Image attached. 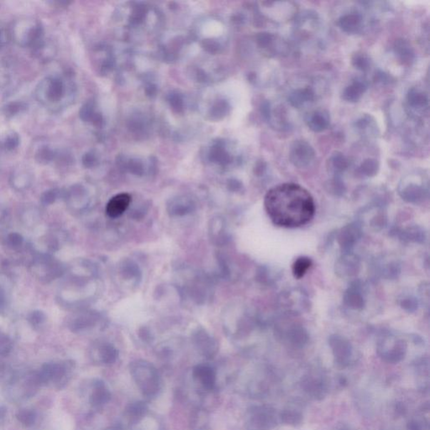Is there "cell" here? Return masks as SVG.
Here are the masks:
<instances>
[{
	"label": "cell",
	"mask_w": 430,
	"mask_h": 430,
	"mask_svg": "<svg viewBox=\"0 0 430 430\" xmlns=\"http://www.w3.org/2000/svg\"><path fill=\"white\" fill-rule=\"evenodd\" d=\"M264 206L273 224L283 228H298L312 220L315 203L308 190L296 183H283L267 192Z\"/></svg>",
	"instance_id": "1"
},
{
	"label": "cell",
	"mask_w": 430,
	"mask_h": 430,
	"mask_svg": "<svg viewBox=\"0 0 430 430\" xmlns=\"http://www.w3.org/2000/svg\"><path fill=\"white\" fill-rule=\"evenodd\" d=\"M35 96L43 107L58 113L68 103L67 79L58 73L46 76L36 86Z\"/></svg>",
	"instance_id": "2"
},
{
	"label": "cell",
	"mask_w": 430,
	"mask_h": 430,
	"mask_svg": "<svg viewBox=\"0 0 430 430\" xmlns=\"http://www.w3.org/2000/svg\"><path fill=\"white\" fill-rule=\"evenodd\" d=\"M130 371L143 396L152 399L158 394L161 387V377L152 363L144 360L133 361L130 363Z\"/></svg>",
	"instance_id": "3"
},
{
	"label": "cell",
	"mask_w": 430,
	"mask_h": 430,
	"mask_svg": "<svg viewBox=\"0 0 430 430\" xmlns=\"http://www.w3.org/2000/svg\"><path fill=\"white\" fill-rule=\"evenodd\" d=\"M10 35L19 46L32 49L45 38L41 22L33 18H22L16 20L11 27Z\"/></svg>",
	"instance_id": "4"
},
{
	"label": "cell",
	"mask_w": 430,
	"mask_h": 430,
	"mask_svg": "<svg viewBox=\"0 0 430 430\" xmlns=\"http://www.w3.org/2000/svg\"><path fill=\"white\" fill-rule=\"evenodd\" d=\"M277 425L276 413L269 407H254L249 411L246 430H271Z\"/></svg>",
	"instance_id": "5"
},
{
	"label": "cell",
	"mask_w": 430,
	"mask_h": 430,
	"mask_svg": "<svg viewBox=\"0 0 430 430\" xmlns=\"http://www.w3.org/2000/svg\"><path fill=\"white\" fill-rule=\"evenodd\" d=\"M406 342L395 336H385L378 344V354L384 361L389 363H398L405 358L407 353Z\"/></svg>",
	"instance_id": "6"
},
{
	"label": "cell",
	"mask_w": 430,
	"mask_h": 430,
	"mask_svg": "<svg viewBox=\"0 0 430 430\" xmlns=\"http://www.w3.org/2000/svg\"><path fill=\"white\" fill-rule=\"evenodd\" d=\"M315 152L312 147L304 140H297L293 143L290 151V160L294 166L303 168L309 166L313 161Z\"/></svg>",
	"instance_id": "7"
},
{
	"label": "cell",
	"mask_w": 430,
	"mask_h": 430,
	"mask_svg": "<svg viewBox=\"0 0 430 430\" xmlns=\"http://www.w3.org/2000/svg\"><path fill=\"white\" fill-rule=\"evenodd\" d=\"M192 341L194 343L197 351L205 358H214L219 351V344L216 339L209 335L204 329H198L195 332L192 336Z\"/></svg>",
	"instance_id": "8"
},
{
	"label": "cell",
	"mask_w": 430,
	"mask_h": 430,
	"mask_svg": "<svg viewBox=\"0 0 430 430\" xmlns=\"http://www.w3.org/2000/svg\"><path fill=\"white\" fill-rule=\"evenodd\" d=\"M192 378L200 385L205 392H213L216 386V371L209 365L200 364L195 365L192 371Z\"/></svg>",
	"instance_id": "9"
},
{
	"label": "cell",
	"mask_w": 430,
	"mask_h": 430,
	"mask_svg": "<svg viewBox=\"0 0 430 430\" xmlns=\"http://www.w3.org/2000/svg\"><path fill=\"white\" fill-rule=\"evenodd\" d=\"M329 342L337 364L342 367L348 365L352 355V346L348 339L340 335H333Z\"/></svg>",
	"instance_id": "10"
},
{
	"label": "cell",
	"mask_w": 430,
	"mask_h": 430,
	"mask_svg": "<svg viewBox=\"0 0 430 430\" xmlns=\"http://www.w3.org/2000/svg\"><path fill=\"white\" fill-rule=\"evenodd\" d=\"M427 193V188L423 184V181L416 182L412 178L410 182H404V185L400 188V194L404 199L408 202L418 203L423 199Z\"/></svg>",
	"instance_id": "11"
},
{
	"label": "cell",
	"mask_w": 430,
	"mask_h": 430,
	"mask_svg": "<svg viewBox=\"0 0 430 430\" xmlns=\"http://www.w3.org/2000/svg\"><path fill=\"white\" fill-rule=\"evenodd\" d=\"M131 197L129 193H119L113 196L106 206V214L110 218H118L121 216L130 206Z\"/></svg>",
	"instance_id": "12"
},
{
	"label": "cell",
	"mask_w": 430,
	"mask_h": 430,
	"mask_svg": "<svg viewBox=\"0 0 430 430\" xmlns=\"http://www.w3.org/2000/svg\"><path fill=\"white\" fill-rule=\"evenodd\" d=\"M148 413V406L145 402L136 401L128 404L125 409V418L129 426L139 423Z\"/></svg>",
	"instance_id": "13"
},
{
	"label": "cell",
	"mask_w": 430,
	"mask_h": 430,
	"mask_svg": "<svg viewBox=\"0 0 430 430\" xmlns=\"http://www.w3.org/2000/svg\"><path fill=\"white\" fill-rule=\"evenodd\" d=\"M306 122L310 130L314 132H322L327 130L330 125V117L327 111L317 109L308 113Z\"/></svg>",
	"instance_id": "14"
},
{
	"label": "cell",
	"mask_w": 430,
	"mask_h": 430,
	"mask_svg": "<svg viewBox=\"0 0 430 430\" xmlns=\"http://www.w3.org/2000/svg\"><path fill=\"white\" fill-rule=\"evenodd\" d=\"M362 18L355 13L347 14L342 16L339 20V25L345 32L350 34L358 33L362 28Z\"/></svg>",
	"instance_id": "15"
},
{
	"label": "cell",
	"mask_w": 430,
	"mask_h": 430,
	"mask_svg": "<svg viewBox=\"0 0 430 430\" xmlns=\"http://www.w3.org/2000/svg\"><path fill=\"white\" fill-rule=\"evenodd\" d=\"M194 205L192 201L185 198L174 200L167 206V212L173 217H181L194 211Z\"/></svg>",
	"instance_id": "16"
},
{
	"label": "cell",
	"mask_w": 430,
	"mask_h": 430,
	"mask_svg": "<svg viewBox=\"0 0 430 430\" xmlns=\"http://www.w3.org/2000/svg\"><path fill=\"white\" fill-rule=\"evenodd\" d=\"M366 89H367L366 82L361 78H358L353 81L350 86L345 89L343 98L346 101L357 102L362 97Z\"/></svg>",
	"instance_id": "17"
},
{
	"label": "cell",
	"mask_w": 430,
	"mask_h": 430,
	"mask_svg": "<svg viewBox=\"0 0 430 430\" xmlns=\"http://www.w3.org/2000/svg\"><path fill=\"white\" fill-rule=\"evenodd\" d=\"M33 54L41 62L51 60L55 54V47L52 42L44 38L37 46L32 49Z\"/></svg>",
	"instance_id": "18"
},
{
	"label": "cell",
	"mask_w": 430,
	"mask_h": 430,
	"mask_svg": "<svg viewBox=\"0 0 430 430\" xmlns=\"http://www.w3.org/2000/svg\"><path fill=\"white\" fill-rule=\"evenodd\" d=\"M111 399V393L105 384L102 382H97L91 396V403L94 406L101 407Z\"/></svg>",
	"instance_id": "19"
},
{
	"label": "cell",
	"mask_w": 430,
	"mask_h": 430,
	"mask_svg": "<svg viewBox=\"0 0 430 430\" xmlns=\"http://www.w3.org/2000/svg\"><path fill=\"white\" fill-rule=\"evenodd\" d=\"M358 261L351 255H345L337 264V271L343 276H352L358 270Z\"/></svg>",
	"instance_id": "20"
},
{
	"label": "cell",
	"mask_w": 430,
	"mask_h": 430,
	"mask_svg": "<svg viewBox=\"0 0 430 430\" xmlns=\"http://www.w3.org/2000/svg\"><path fill=\"white\" fill-rule=\"evenodd\" d=\"M359 236H360V231L358 228L351 224L342 231L339 236V243L342 247L346 250H349L353 246Z\"/></svg>",
	"instance_id": "21"
},
{
	"label": "cell",
	"mask_w": 430,
	"mask_h": 430,
	"mask_svg": "<svg viewBox=\"0 0 430 430\" xmlns=\"http://www.w3.org/2000/svg\"><path fill=\"white\" fill-rule=\"evenodd\" d=\"M99 356L100 361L105 365H111L118 359V350L109 343H104L99 347Z\"/></svg>",
	"instance_id": "22"
},
{
	"label": "cell",
	"mask_w": 430,
	"mask_h": 430,
	"mask_svg": "<svg viewBox=\"0 0 430 430\" xmlns=\"http://www.w3.org/2000/svg\"><path fill=\"white\" fill-rule=\"evenodd\" d=\"M314 94L310 89H298L289 96V101L294 107H301L304 103L312 101Z\"/></svg>",
	"instance_id": "23"
},
{
	"label": "cell",
	"mask_w": 430,
	"mask_h": 430,
	"mask_svg": "<svg viewBox=\"0 0 430 430\" xmlns=\"http://www.w3.org/2000/svg\"><path fill=\"white\" fill-rule=\"evenodd\" d=\"M312 260L306 256H301L296 260L292 267V271L294 277L300 279L307 273L310 267H312Z\"/></svg>",
	"instance_id": "24"
},
{
	"label": "cell",
	"mask_w": 430,
	"mask_h": 430,
	"mask_svg": "<svg viewBox=\"0 0 430 430\" xmlns=\"http://www.w3.org/2000/svg\"><path fill=\"white\" fill-rule=\"evenodd\" d=\"M409 105L414 108H423L428 106V99L427 94L418 89H413L408 95Z\"/></svg>",
	"instance_id": "25"
},
{
	"label": "cell",
	"mask_w": 430,
	"mask_h": 430,
	"mask_svg": "<svg viewBox=\"0 0 430 430\" xmlns=\"http://www.w3.org/2000/svg\"><path fill=\"white\" fill-rule=\"evenodd\" d=\"M120 270L123 277L127 278V280H137L140 277L139 267L132 261H124Z\"/></svg>",
	"instance_id": "26"
},
{
	"label": "cell",
	"mask_w": 430,
	"mask_h": 430,
	"mask_svg": "<svg viewBox=\"0 0 430 430\" xmlns=\"http://www.w3.org/2000/svg\"><path fill=\"white\" fill-rule=\"evenodd\" d=\"M345 301L349 307L354 309L361 308L364 305V298L359 291V289L356 288L351 289L346 293Z\"/></svg>",
	"instance_id": "27"
},
{
	"label": "cell",
	"mask_w": 430,
	"mask_h": 430,
	"mask_svg": "<svg viewBox=\"0 0 430 430\" xmlns=\"http://www.w3.org/2000/svg\"><path fill=\"white\" fill-rule=\"evenodd\" d=\"M288 336L295 346L303 347L308 341V334L303 328L293 327L289 330Z\"/></svg>",
	"instance_id": "28"
},
{
	"label": "cell",
	"mask_w": 430,
	"mask_h": 430,
	"mask_svg": "<svg viewBox=\"0 0 430 430\" xmlns=\"http://www.w3.org/2000/svg\"><path fill=\"white\" fill-rule=\"evenodd\" d=\"M306 392L316 399H322L325 395V385L322 382L315 380H309L305 382L304 386Z\"/></svg>",
	"instance_id": "29"
},
{
	"label": "cell",
	"mask_w": 430,
	"mask_h": 430,
	"mask_svg": "<svg viewBox=\"0 0 430 430\" xmlns=\"http://www.w3.org/2000/svg\"><path fill=\"white\" fill-rule=\"evenodd\" d=\"M280 419L282 423L288 425L297 426L303 422V415L293 410H284L280 414Z\"/></svg>",
	"instance_id": "30"
},
{
	"label": "cell",
	"mask_w": 430,
	"mask_h": 430,
	"mask_svg": "<svg viewBox=\"0 0 430 430\" xmlns=\"http://www.w3.org/2000/svg\"><path fill=\"white\" fill-rule=\"evenodd\" d=\"M55 156H56V152L51 147L46 146V145L39 147L38 150L36 151V155H35V157L41 162L42 161L49 162V161L54 160Z\"/></svg>",
	"instance_id": "31"
},
{
	"label": "cell",
	"mask_w": 430,
	"mask_h": 430,
	"mask_svg": "<svg viewBox=\"0 0 430 430\" xmlns=\"http://www.w3.org/2000/svg\"><path fill=\"white\" fill-rule=\"evenodd\" d=\"M19 143V135L16 133L10 132L5 136L1 146H2L3 149L11 152V151H14L17 148Z\"/></svg>",
	"instance_id": "32"
},
{
	"label": "cell",
	"mask_w": 430,
	"mask_h": 430,
	"mask_svg": "<svg viewBox=\"0 0 430 430\" xmlns=\"http://www.w3.org/2000/svg\"><path fill=\"white\" fill-rule=\"evenodd\" d=\"M396 49H397L398 55L401 56L402 60H412V56H413V53L412 51L411 47L408 44L405 43L404 41H401L400 44L396 46Z\"/></svg>",
	"instance_id": "33"
},
{
	"label": "cell",
	"mask_w": 430,
	"mask_h": 430,
	"mask_svg": "<svg viewBox=\"0 0 430 430\" xmlns=\"http://www.w3.org/2000/svg\"><path fill=\"white\" fill-rule=\"evenodd\" d=\"M223 221H222L221 219H215L213 220L212 222V236H213V238H214V240H220V238H222V236H224V233L222 232L223 230H224V227H223Z\"/></svg>",
	"instance_id": "34"
},
{
	"label": "cell",
	"mask_w": 430,
	"mask_h": 430,
	"mask_svg": "<svg viewBox=\"0 0 430 430\" xmlns=\"http://www.w3.org/2000/svg\"><path fill=\"white\" fill-rule=\"evenodd\" d=\"M378 165L374 160H367L361 166V173H365L366 176H371L378 171Z\"/></svg>",
	"instance_id": "35"
},
{
	"label": "cell",
	"mask_w": 430,
	"mask_h": 430,
	"mask_svg": "<svg viewBox=\"0 0 430 430\" xmlns=\"http://www.w3.org/2000/svg\"><path fill=\"white\" fill-rule=\"evenodd\" d=\"M367 56H365L363 54H357L355 55V58H353V63L355 67L358 69L365 70L368 69V67L370 65V62H369Z\"/></svg>",
	"instance_id": "36"
},
{
	"label": "cell",
	"mask_w": 430,
	"mask_h": 430,
	"mask_svg": "<svg viewBox=\"0 0 430 430\" xmlns=\"http://www.w3.org/2000/svg\"><path fill=\"white\" fill-rule=\"evenodd\" d=\"M332 163H333L334 168L337 171H343L348 166L347 160L345 156H341V155H335L333 157Z\"/></svg>",
	"instance_id": "37"
},
{
	"label": "cell",
	"mask_w": 430,
	"mask_h": 430,
	"mask_svg": "<svg viewBox=\"0 0 430 430\" xmlns=\"http://www.w3.org/2000/svg\"><path fill=\"white\" fill-rule=\"evenodd\" d=\"M26 108V106L24 105L23 103H15L9 104V105L5 108V113L6 114H11V116H15V113H19V111Z\"/></svg>",
	"instance_id": "38"
},
{
	"label": "cell",
	"mask_w": 430,
	"mask_h": 430,
	"mask_svg": "<svg viewBox=\"0 0 430 430\" xmlns=\"http://www.w3.org/2000/svg\"><path fill=\"white\" fill-rule=\"evenodd\" d=\"M401 305L404 309L408 310V311H414L417 308V301L415 298H405L402 301Z\"/></svg>",
	"instance_id": "39"
},
{
	"label": "cell",
	"mask_w": 430,
	"mask_h": 430,
	"mask_svg": "<svg viewBox=\"0 0 430 430\" xmlns=\"http://www.w3.org/2000/svg\"><path fill=\"white\" fill-rule=\"evenodd\" d=\"M9 240H10V244L12 245H15V246H17L19 244H21L22 242L21 236H19L18 234H12V235H10Z\"/></svg>",
	"instance_id": "40"
},
{
	"label": "cell",
	"mask_w": 430,
	"mask_h": 430,
	"mask_svg": "<svg viewBox=\"0 0 430 430\" xmlns=\"http://www.w3.org/2000/svg\"><path fill=\"white\" fill-rule=\"evenodd\" d=\"M407 428L409 430H423L422 425L416 420H412L408 423Z\"/></svg>",
	"instance_id": "41"
},
{
	"label": "cell",
	"mask_w": 430,
	"mask_h": 430,
	"mask_svg": "<svg viewBox=\"0 0 430 430\" xmlns=\"http://www.w3.org/2000/svg\"><path fill=\"white\" fill-rule=\"evenodd\" d=\"M55 192H52V191H50V192H47L46 194L44 195V200H45L46 203L51 204V203H52L53 201L55 200Z\"/></svg>",
	"instance_id": "42"
},
{
	"label": "cell",
	"mask_w": 430,
	"mask_h": 430,
	"mask_svg": "<svg viewBox=\"0 0 430 430\" xmlns=\"http://www.w3.org/2000/svg\"><path fill=\"white\" fill-rule=\"evenodd\" d=\"M6 41H7L6 34H5V32H4L1 28H0V48H1L2 46H5V44L6 43Z\"/></svg>",
	"instance_id": "43"
},
{
	"label": "cell",
	"mask_w": 430,
	"mask_h": 430,
	"mask_svg": "<svg viewBox=\"0 0 430 430\" xmlns=\"http://www.w3.org/2000/svg\"><path fill=\"white\" fill-rule=\"evenodd\" d=\"M396 411L397 413H400V414H404L405 412H406V409H405V407L403 405V404H398L397 406H396Z\"/></svg>",
	"instance_id": "44"
}]
</instances>
